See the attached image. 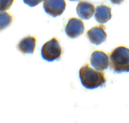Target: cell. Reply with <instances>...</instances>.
Returning a JSON list of instances; mask_svg holds the SVG:
<instances>
[{"instance_id": "cell-1", "label": "cell", "mask_w": 129, "mask_h": 123, "mask_svg": "<svg viewBox=\"0 0 129 123\" xmlns=\"http://www.w3.org/2000/svg\"><path fill=\"white\" fill-rule=\"evenodd\" d=\"M79 77L83 86L88 89L102 87L106 81L104 71L95 70L88 64L81 68Z\"/></svg>"}, {"instance_id": "cell-2", "label": "cell", "mask_w": 129, "mask_h": 123, "mask_svg": "<svg viewBox=\"0 0 129 123\" xmlns=\"http://www.w3.org/2000/svg\"><path fill=\"white\" fill-rule=\"evenodd\" d=\"M110 69L114 73L129 72V48L120 46L114 49L110 55Z\"/></svg>"}, {"instance_id": "cell-3", "label": "cell", "mask_w": 129, "mask_h": 123, "mask_svg": "<svg viewBox=\"0 0 129 123\" xmlns=\"http://www.w3.org/2000/svg\"><path fill=\"white\" fill-rule=\"evenodd\" d=\"M62 53V49L57 38L53 37L42 46L41 54L45 60L51 62L59 60Z\"/></svg>"}, {"instance_id": "cell-4", "label": "cell", "mask_w": 129, "mask_h": 123, "mask_svg": "<svg viewBox=\"0 0 129 123\" xmlns=\"http://www.w3.org/2000/svg\"><path fill=\"white\" fill-rule=\"evenodd\" d=\"M65 0H43V8L45 12L53 17L60 16L66 7Z\"/></svg>"}, {"instance_id": "cell-5", "label": "cell", "mask_w": 129, "mask_h": 123, "mask_svg": "<svg viewBox=\"0 0 129 123\" xmlns=\"http://www.w3.org/2000/svg\"><path fill=\"white\" fill-rule=\"evenodd\" d=\"M84 25L82 20L77 17H72L69 20L65 31L68 36L75 38L83 33Z\"/></svg>"}, {"instance_id": "cell-6", "label": "cell", "mask_w": 129, "mask_h": 123, "mask_svg": "<svg viewBox=\"0 0 129 123\" xmlns=\"http://www.w3.org/2000/svg\"><path fill=\"white\" fill-rule=\"evenodd\" d=\"M91 65L98 70H106L109 65V59L107 54L103 51L96 50L90 57Z\"/></svg>"}, {"instance_id": "cell-7", "label": "cell", "mask_w": 129, "mask_h": 123, "mask_svg": "<svg viewBox=\"0 0 129 123\" xmlns=\"http://www.w3.org/2000/svg\"><path fill=\"white\" fill-rule=\"evenodd\" d=\"M86 35L90 42L96 45L102 44L107 38V33L103 25L92 27L88 30Z\"/></svg>"}, {"instance_id": "cell-8", "label": "cell", "mask_w": 129, "mask_h": 123, "mask_svg": "<svg viewBox=\"0 0 129 123\" xmlns=\"http://www.w3.org/2000/svg\"><path fill=\"white\" fill-rule=\"evenodd\" d=\"M94 5L89 2H80L76 8L78 16L83 19L88 20L92 17L95 12Z\"/></svg>"}, {"instance_id": "cell-9", "label": "cell", "mask_w": 129, "mask_h": 123, "mask_svg": "<svg viewBox=\"0 0 129 123\" xmlns=\"http://www.w3.org/2000/svg\"><path fill=\"white\" fill-rule=\"evenodd\" d=\"M37 38L34 36H26L19 42L17 46L18 49L24 54H32L36 46Z\"/></svg>"}, {"instance_id": "cell-10", "label": "cell", "mask_w": 129, "mask_h": 123, "mask_svg": "<svg viewBox=\"0 0 129 123\" xmlns=\"http://www.w3.org/2000/svg\"><path fill=\"white\" fill-rule=\"evenodd\" d=\"M111 8L105 5L96 7L95 11V19L98 23L104 24L108 22L112 17Z\"/></svg>"}, {"instance_id": "cell-11", "label": "cell", "mask_w": 129, "mask_h": 123, "mask_svg": "<svg viewBox=\"0 0 129 123\" xmlns=\"http://www.w3.org/2000/svg\"><path fill=\"white\" fill-rule=\"evenodd\" d=\"M1 30L4 29L10 25L13 20L12 16L6 11L1 12Z\"/></svg>"}, {"instance_id": "cell-12", "label": "cell", "mask_w": 129, "mask_h": 123, "mask_svg": "<svg viewBox=\"0 0 129 123\" xmlns=\"http://www.w3.org/2000/svg\"><path fill=\"white\" fill-rule=\"evenodd\" d=\"M14 1V0H1V11H4L9 9L12 5Z\"/></svg>"}, {"instance_id": "cell-13", "label": "cell", "mask_w": 129, "mask_h": 123, "mask_svg": "<svg viewBox=\"0 0 129 123\" xmlns=\"http://www.w3.org/2000/svg\"><path fill=\"white\" fill-rule=\"evenodd\" d=\"M24 3L30 7L37 6L42 2V0H23Z\"/></svg>"}, {"instance_id": "cell-14", "label": "cell", "mask_w": 129, "mask_h": 123, "mask_svg": "<svg viewBox=\"0 0 129 123\" xmlns=\"http://www.w3.org/2000/svg\"><path fill=\"white\" fill-rule=\"evenodd\" d=\"M112 4L119 5L121 4L124 0H110Z\"/></svg>"}, {"instance_id": "cell-15", "label": "cell", "mask_w": 129, "mask_h": 123, "mask_svg": "<svg viewBox=\"0 0 129 123\" xmlns=\"http://www.w3.org/2000/svg\"><path fill=\"white\" fill-rule=\"evenodd\" d=\"M71 1H78V0H69Z\"/></svg>"}]
</instances>
